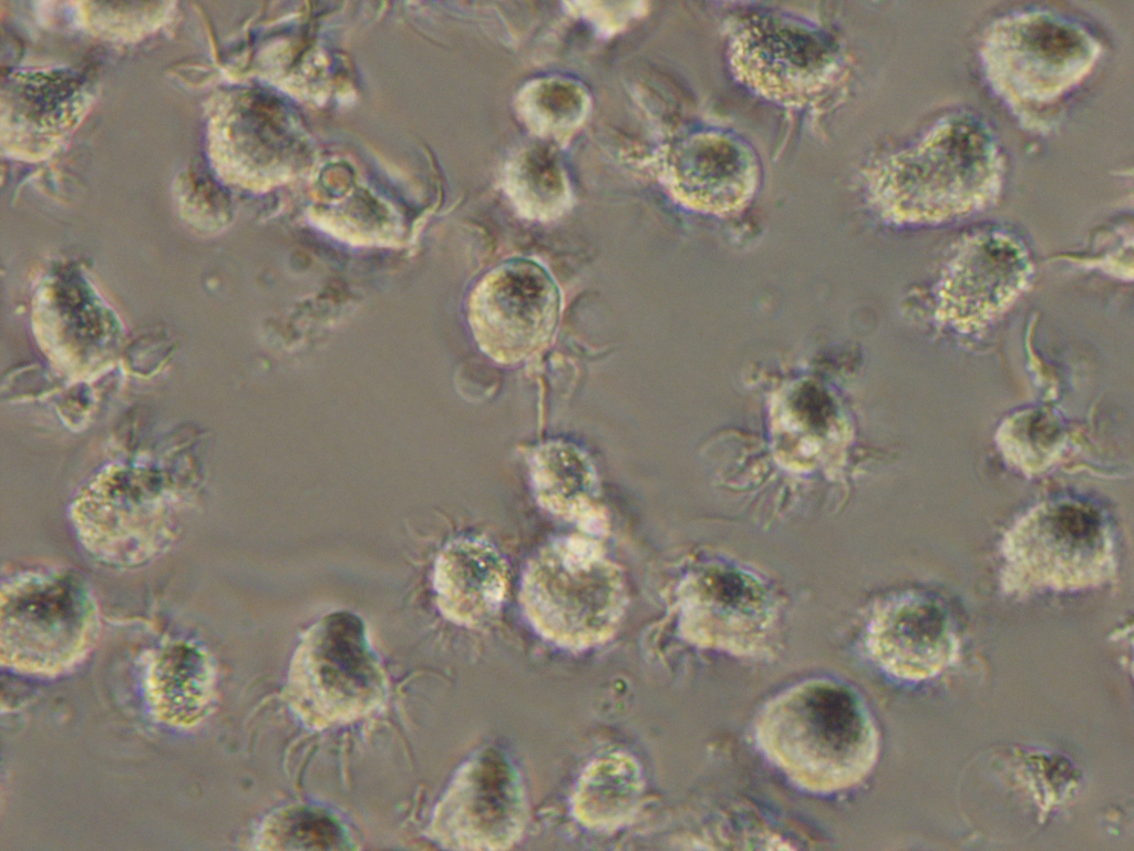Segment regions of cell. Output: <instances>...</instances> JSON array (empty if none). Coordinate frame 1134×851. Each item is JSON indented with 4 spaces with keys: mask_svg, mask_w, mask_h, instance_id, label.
<instances>
[{
    "mask_svg": "<svg viewBox=\"0 0 1134 851\" xmlns=\"http://www.w3.org/2000/svg\"><path fill=\"white\" fill-rule=\"evenodd\" d=\"M527 819L519 771L502 750L485 747L455 775L436 808L433 829L446 848L505 850L520 839Z\"/></svg>",
    "mask_w": 1134,
    "mask_h": 851,
    "instance_id": "cell-9",
    "label": "cell"
},
{
    "mask_svg": "<svg viewBox=\"0 0 1134 851\" xmlns=\"http://www.w3.org/2000/svg\"><path fill=\"white\" fill-rule=\"evenodd\" d=\"M934 604L903 599L886 606L874 619L869 648L874 657L895 673L904 671L915 657L926 652L927 644L944 637V618Z\"/></svg>",
    "mask_w": 1134,
    "mask_h": 851,
    "instance_id": "cell-18",
    "label": "cell"
},
{
    "mask_svg": "<svg viewBox=\"0 0 1134 851\" xmlns=\"http://www.w3.org/2000/svg\"><path fill=\"white\" fill-rule=\"evenodd\" d=\"M673 193L694 211L738 212L753 196L759 177L755 154L738 135L709 129L683 140L671 160Z\"/></svg>",
    "mask_w": 1134,
    "mask_h": 851,
    "instance_id": "cell-11",
    "label": "cell"
},
{
    "mask_svg": "<svg viewBox=\"0 0 1134 851\" xmlns=\"http://www.w3.org/2000/svg\"><path fill=\"white\" fill-rule=\"evenodd\" d=\"M94 625L93 603L69 574L28 573L2 589V649L17 666L49 671L70 665Z\"/></svg>",
    "mask_w": 1134,
    "mask_h": 851,
    "instance_id": "cell-7",
    "label": "cell"
},
{
    "mask_svg": "<svg viewBox=\"0 0 1134 851\" xmlns=\"http://www.w3.org/2000/svg\"><path fill=\"white\" fill-rule=\"evenodd\" d=\"M1003 177V156L990 129L971 114L952 113L884 158L869 187L886 219L931 225L990 205Z\"/></svg>",
    "mask_w": 1134,
    "mask_h": 851,
    "instance_id": "cell-1",
    "label": "cell"
},
{
    "mask_svg": "<svg viewBox=\"0 0 1134 851\" xmlns=\"http://www.w3.org/2000/svg\"><path fill=\"white\" fill-rule=\"evenodd\" d=\"M1018 554L1047 576H1090L1107 554V533L1095 510L1059 502L1038 510L1016 539ZM1031 567V568H1033Z\"/></svg>",
    "mask_w": 1134,
    "mask_h": 851,
    "instance_id": "cell-12",
    "label": "cell"
},
{
    "mask_svg": "<svg viewBox=\"0 0 1134 851\" xmlns=\"http://www.w3.org/2000/svg\"><path fill=\"white\" fill-rule=\"evenodd\" d=\"M645 781L639 761L627 752H609L594 759L579 776L571 796V811L579 823L597 831H612L629 823L642 799Z\"/></svg>",
    "mask_w": 1134,
    "mask_h": 851,
    "instance_id": "cell-16",
    "label": "cell"
},
{
    "mask_svg": "<svg viewBox=\"0 0 1134 851\" xmlns=\"http://www.w3.org/2000/svg\"><path fill=\"white\" fill-rule=\"evenodd\" d=\"M520 598L533 627L569 649L610 639L627 605L619 566L597 543L578 536L560 537L537 552L525 570Z\"/></svg>",
    "mask_w": 1134,
    "mask_h": 851,
    "instance_id": "cell-4",
    "label": "cell"
},
{
    "mask_svg": "<svg viewBox=\"0 0 1134 851\" xmlns=\"http://www.w3.org/2000/svg\"><path fill=\"white\" fill-rule=\"evenodd\" d=\"M736 78L765 99L802 105L824 91L841 69L835 40L817 25L783 12L750 16L729 44Z\"/></svg>",
    "mask_w": 1134,
    "mask_h": 851,
    "instance_id": "cell-6",
    "label": "cell"
},
{
    "mask_svg": "<svg viewBox=\"0 0 1134 851\" xmlns=\"http://www.w3.org/2000/svg\"><path fill=\"white\" fill-rule=\"evenodd\" d=\"M508 584V567L488 542L462 537L440 554L434 587L442 613L460 625L477 627L498 612Z\"/></svg>",
    "mask_w": 1134,
    "mask_h": 851,
    "instance_id": "cell-13",
    "label": "cell"
},
{
    "mask_svg": "<svg viewBox=\"0 0 1134 851\" xmlns=\"http://www.w3.org/2000/svg\"><path fill=\"white\" fill-rule=\"evenodd\" d=\"M349 838L341 823L313 807H289L265 822L260 843L264 849H346Z\"/></svg>",
    "mask_w": 1134,
    "mask_h": 851,
    "instance_id": "cell-20",
    "label": "cell"
},
{
    "mask_svg": "<svg viewBox=\"0 0 1134 851\" xmlns=\"http://www.w3.org/2000/svg\"><path fill=\"white\" fill-rule=\"evenodd\" d=\"M723 580V584L707 581L687 588L681 627L694 644L745 655L757 647L769 626V606L752 587Z\"/></svg>",
    "mask_w": 1134,
    "mask_h": 851,
    "instance_id": "cell-14",
    "label": "cell"
},
{
    "mask_svg": "<svg viewBox=\"0 0 1134 851\" xmlns=\"http://www.w3.org/2000/svg\"><path fill=\"white\" fill-rule=\"evenodd\" d=\"M210 678L204 655L190 647H173L152 670V694L157 710L176 722L197 718L207 703Z\"/></svg>",
    "mask_w": 1134,
    "mask_h": 851,
    "instance_id": "cell-19",
    "label": "cell"
},
{
    "mask_svg": "<svg viewBox=\"0 0 1134 851\" xmlns=\"http://www.w3.org/2000/svg\"><path fill=\"white\" fill-rule=\"evenodd\" d=\"M560 310L557 285L530 259H511L473 289L468 320L480 348L503 365L526 360L553 336Z\"/></svg>",
    "mask_w": 1134,
    "mask_h": 851,
    "instance_id": "cell-8",
    "label": "cell"
},
{
    "mask_svg": "<svg viewBox=\"0 0 1134 851\" xmlns=\"http://www.w3.org/2000/svg\"><path fill=\"white\" fill-rule=\"evenodd\" d=\"M755 738L765 757L797 787L815 793L859 783L876 756L870 714L849 686L812 678L774 696L760 711Z\"/></svg>",
    "mask_w": 1134,
    "mask_h": 851,
    "instance_id": "cell-2",
    "label": "cell"
},
{
    "mask_svg": "<svg viewBox=\"0 0 1134 851\" xmlns=\"http://www.w3.org/2000/svg\"><path fill=\"white\" fill-rule=\"evenodd\" d=\"M530 474L542 506L594 530L602 527L604 516L596 504L597 473L578 447L558 440L543 443L532 455Z\"/></svg>",
    "mask_w": 1134,
    "mask_h": 851,
    "instance_id": "cell-15",
    "label": "cell"
},
{
    "mask_svg": "<svg viewBox=\"0 0 1134 851\" xmlns=\"http://www.w3.org/2000/svg\"><path fill=\"white\" fill-rule=\"evenodd\" d=\"M1102 44L1080 21L1043 9L993 21L981 44L993 92L1021 121L1058 106L1090 76Z\"/></svg>",
    "mask_w": 1134,
    "mask_h": 851,
    "instance_id": "cell-3",
    "label": "cell"
},
{
    "mask_svg": "<svg viewBox=\"0 0 1134 851\" xmlns=\"http://www.w3.org/2000/svg\"><path fill=\"white\" fill-rule=\"evenodd\" d=\"M771 411L774 442L788 455L812 457L845 434L834 398L811 380H795L780 389Z\"/></svg>",
    "mask_w": 1134,
    "mask_h": 851,
    "instance_id": "cell-17",
    "label": "cell"
},
{
    "mask_svg": "<svg viewBox=\"0 0 1134 851\" xmlns=\"http://www.w3.org/2000/svg\"><path fill=\"white\" fill-rule=\"evenodd\" d=\"M1031 267L1024 245L1007 232L966 237L940 281L941 316L963 331L984 326L1027 287Z\"/></svg>",
    "mask_w": 1134,
    "mask_h": 851,
    "instance_id": "cell-10",
    "label": "cell"
},
{
    "mask_svg": "<svg viewBox=\"0 0 1134 851\" xmlns=\"http://www.w3.org/2000/svg\"><path fill=\"white\" fill-rule=\"evenodd\" d=\"M289 689L301 717L328 727L372 710L384 694V678L363 622L339 611L313 624L291 663Z\"/></svg>",
    "mask_w": 1134,
    "mask_h": 851,
    "instance_id": "cell-5",
    "label": "cell"
}]
</instances>
